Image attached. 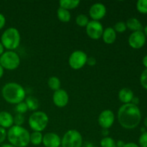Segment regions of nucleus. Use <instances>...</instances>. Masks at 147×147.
Here are the masks:
<instances>
[{"label": "nucleus", "mask_w": 147, "mask_h": 147, "mask_svg": "<svg viewBox=\"0 0 147 147\" xmlns=\"http://www.w3.org/2000/svg\"><path fill=\"white\" fill-rule=\"evenodd\" d=\"M3 75H4V68H3L1 66V65H0V78L2 77Z\"/></svg>", "instance_id": "obj_42"}, {"label": "nucleus", "mask_w": 147, "mask_h": 147, "mask_svg": "<svg viewBox=\"0 0 147 147\" xmlns=\"http://www.w3.org/2000/svg\"><path fill=\"white\" fill-rule=\"evenodd\" d=\"M143 32L144 33L145 36H146V37L147 38V25L146 26V27H144V30H143Z\"/></svg>", "instance_id": "obj_44"}, {"label": "nucleus", "mask_w": 147, "mask_h": 147, "mask_svg": "<svg viewBox=\"0 0 147 147\" xmlns=\"http://www.w3.org/2000/svg\"><path fill=\"white\" fill-rule=\"evenodd\" d=\"M83 147H98V146H95V145H93L92 143H90V142H86V143L84 144V146H83Z\"/></svg>", "instance_id": "obj_40"}, {"label": "nucleus", "mask_w": 147, "mask_h": 147, "mask_svg": "<svg viewBox=\"0 0 147 147\" xmlns=\"http://www.w3.org/2000/svg\"><path fill=\"white\" fill-rule=\"evenodd\" d=\"M43 135L42 134L41 132L34 131L30 134V142L34 146H38L42 143Z\"/></svg>", "instance_id": "obj_22"}, {"label": "nucleus", "mask_w": 147, "mask_h": 147, "mask_svg": "<svg viewBox=\"0 0 147 147\" xmlns=\"http://www.w3.org/2000/svg\"><path fill=\"white\" fill-rule=\"evenodd\" d=\"M89 19L88 17V16L85 15V14H79V15L77 16L76 19V22L79 27H86L88 25L89 22Z\"/></svg>", "instance_id": "obj_24"}, {"label": "nucleus", "mask_w": 147, "mask_h": 147, "mask_svg": "<svg viewBox=\"0 0 147 147\" xmlns=\"http://www.w3.org/2000/svg\"><path fill=\"white\" fill-rule=\"evenodd\" d=\"M113 28V30H115L116 32L123 33L126 31L127 27H126V23H125L124 22L121 21V22H116Z\"/></svg>", "instance_id": "obj_27"}, {"label": "nucleus", "mask_w": 147, "mask_h": 147, "mask_svg": "<svg viewBox=\"0 0 147 147\" xmlns=\"http://www.w3.org/2000/svg\"><path fill=\"white\" fill-rule=\"evenodd\" d=\"M139 146L140 147H147V131L143 132L139 136Z\"/></svg>", "instance_id": "obj_31"}, {"label": "nucleus", "mask_w": 147, "mask_h": 147, "mask_svg": "<svg viewBox=\"0 0 147 147\" xmlns=\"http://www.w3.org/2000/svg\"><path fill=\"white\" fill-rule=\"evenodd\" d=\"M102 135H103L104 137L108 136V135H109V130H108V129H103V131H102Z\"/></svg>", "instance_id": "obj_39"}, {"label": "nucleus", "mask_w": 147, "mask_h": 147, "mask_svg": "<svg viewBox=\"0 0 147 147\" xmlns=\"http://www.w3.org/2000/svg\"><path fill=\"white\" fill-rule=\"evenodd\" d=\"M131 103H132V104L137 106V105L139 103V98L138 97H135V96H134V97L133 98V99H132Z\"/></svg>", "instance_id": "obj_36"}, {"label": "nucleus", "mask_w": 147, "mask_h": 147, "mask_svg": "<svg viewBox=\"0 0 147 147\" xmlns=\"http://www.w3.org/2000/svg\"><path fill=\"white\" fill-rule=\"evenodd\" d=\"M125 145V143L121 140L118 141L117 142H116V147H123Z\"/></svg>", "instance_id": "obj_37"}, {"label": "nucleus", "mask_w": 147, "mask_h": 147, "mask_svg": "<svg viewBox=\"0 0 147 147\" xmlns=\"http://www.w3.org/2000/svg\"><path fill=\"white\" fill-rule=\"evenodd\" d=\"M25 103L27 104L28 110L32 111H37L39 106H40L38 100L36 98L31 96L25 98Z\"/></svg>", "instance_id": "obj_21"}, {"label": "nucleus", "mask_w": 147, "mask_h": 147, "mask_svg": "<svg viewBox=\"0 0 147 147\" xmlns=\"http://www.w3.org/2000/svg\"><path fill=\"white\" fill-rule=\"evenodd\" d=\"M14 124V117L7 111L0 112V127L4 129L11 128Z\"/></svg>", "instance_id": "obj_15"}, {"label": "nucleus", "mask_w": 147, "mask_h": 147, "mask_svg": "<svg viewBox=\"0 0 147 147\" xmlns=\"http://www.w3.org/2000/svg\"><path fill=\"white\" fill-rule=\"evenodd\" d=\"M146 37L143 31L134 32L130 34L128 40L129 46L134 49H141L144 46Z\"/></svg>", "instance_id": "obj_10"}, {"label": "nucleus", "mask_w": 147, "mask_h": 147, "mask_svg": "<svg viewBox=\"0 0 147 147\" xmlns=\"http://www.w3.org/2000/svg\"><path fill=\"white\" fill-rule=\"evenodd\" d=\"M102 38L106 44H113L116 40V32L113 27H107L103 30Z\"/></svg>", "instance_id": "obj_17"}, {"label": "nucleus", "mask_w": 147, "mask_h": 147, "mask_svg": "<svg viewBox=\"0 0 147 147\" xmlns=\"http://www.w3.org/2000/svg\"><path fill=\"white\" fill-rule=\"evenodd\" d=\"M24 116L22 114H20L17 113L14 118V123L15 126H22V125L24 123Z\"/></svg>", "instance_id": "obj_29"}, {"label": "nucleus", "mask_w": 147, "mask_h": 147, "mask_svg": "<svg viewBox=\"0 0 147 147\" xmlns=\"http://www.w3.org/2000/svg\"><path fill=\"white\" fill-rule=\"evenodd\" d=\"M136 9L141 14H147V0H139L136 2Z\"/></svg>", "instance_id": "obj_26"}, {"label": "nucleus", "mask_w": 147, "mask_h": 147, "mask_svg": "<svg viewBox=\"0 0 147 147\" xmlns=\"http://www.w3.org/2000/svg\"><path fill=\"white\" fill-rule=\"evenodd\" d=\"M4 46H3V45L1 44V42H0V56H1V55H2L3 53H4Z\"/></svg>", "instance_id": "obj_41"}, {"label": "nucleus", "mask_w": 147, "mask_h": 147, "mask_svg": "<svg viewBox=\"0 0 147 147\" xmlns=\"http://www.w3.org/2000/svg\"><path fill=\"white\" fill-rule=\"evenodd\" d=\"M7 132L5 129L2 127H0V144L3 143L7 139Z\"/></svg>", "instance_id": "obj_32"}, {"label": "nucleus", "mask_w": 147, "mask_h": 147, "mask_svg": "<svg viewBox=\"0 0 147 147\" xmlns=\"http://www.w3.org/2000/svg\"><path fill=\"white\" fill-rule=\"evenodd\" d=\"M134 97L133 91L128 88H123L119 92V99L124 104L130 103Z\"/></svg>", "instance_id": "obj_16"}, {"label": "nucleus", "mask_w": 147, "mask_h": 147, "mask_svg": "<svg viewBox=\"0 0 147 147\" xmlns=\"http://www.w3.org/2000/svg\"><path fill=\"white\" fill-rule=\"evenodd\" d=\"M144 126H145V127L147 128V117L145 118L144 121Z\"/></svg>", "instance_id": "obj_45"}, {"label": "nucleus", "mask_w": 147, "mask_h": 147, "mask_svg": "<svg viewBox=\"0 0 147 147\" xmlns=\"http://www.w3.org/2000/svg\"><path fill=\"white\" fill-rule=\"evenodd\" d=\"M62 147H82L83 137L80 132L75 129L69 130L61 139Z\"/></svg>", "instance_id": "obj_7"}, {"label": "nucleus", "mask_w": 147, "mask_h": 147, "mask_svg": "<svg viewBox=\"0 0 147 147\" xmlns=\"http://www.w3.org/2000/svg\"><path fill=\"white\" fill-rule=\"evenodd\" d=\"M60 7L66 10H70L76 9L80 4L79 0H60L59 1Z\"/></svg>", "instance_id": "obj_19"}, {"label": "nucleus", "mask_w": 147, "mask_h": 147, "mask_svg": "<svg viewBox=\"0 0 147 147\" xmlns=\"http://www.w3.org/2000/svg\"><path fill=\"white\" fill-rule=\"evenodd\" d=\"M126 27L133 32L137 31H143L144 30V27L141 22L138 19L134 18V17H131V18L129 19L126 21Z\"/></svg>", "instance_id": "obj_18"}, {"label": "nucleus", "mask_w": 147, "mask_h": 147, "mask_svg": "<svg viewBox=\"0 0 147 147\" xmlns=\"http://www.w3.org/2000/svg\"><path fill=\"white\" fill-rule=\"evenodd\" d=\"M86 33L92 40H98L102 37L103 32V27L99 21L91 20L86 26Z\"/></svg>", "instance_id": "obj_9"}, {"label": "nucleus", "mask_w": 147, "mask_h": 147, "mask_svg": "<svg viewBox=\"0 0 147 147\" xmlns=\"http://www.w3.org/2000/svg\"><path fill=\"white\" fill-rule=\"evenodd\" d=\"M142 63H143L144 66L146 68H147V55L144 57L143 60H142Z\"/></svg>", "instance_id": "obj_38"}, {"label": "nucleus", "mask_w": 147, "mask_h": 147, "mask_svg": "<svg viewBox=\"0 0 147 147\" xmlns=\"http://www.w3.org/2000/svg\"><path fill=\"white\" fill-rule=\"evenodd\" d=\"M88 56L85 52L82 50H76L71 53L68 59L70 67L73 70H80L84 67L87 62Z\"/></svg>", "instance_id": "obj_8"}, {"label": "nucleus", "mask_w": 147, "mask_h": 147, "mask_svg": "<svg viewBox=\"0 0 147 147\" xmlns=\"http://www.w3.org/2000/svg\"><path fill=\"white\" fill-rule=\"evenodd\" d=\"M4 100L11 104H18L25 99L26 92L21 85L11 82L4 85L1 90Z\"/></svg>", "instance_id": "obj_2"}, {"label": "nucleus", "mask_w": 147, "mask_h": 147, "mask_svg": "<svg viewBox=\"0 0 147 147\" xmlns=\"http://www.w3.org/2000/svg\"><path fill=\"white\" fill-rule=\"evenodd\" d=\"M140 83L142 87L147 90V68L145 69L141 75Z\"/></svg>", "instance_id": "obj_30"}, {"label": "nucleus", "mask_w": 147, "mask_h": 147, "mask_svg": "<svg viewBox=\"0 0 147 147\" xmlns=\"http://www.w3.org/2000/svg\"><path fill=\"white\" fill-rule=\"evenodd\" d=\"M53 100L57 107L63 108L66 106L69 101V96L67 92L63 89H59L54 92L53 96Z\"/></svg>", "instance_id": "obj_13"}, {"label": "nucleus", "mask_w": 147, "mask_h": 147, "mask_svg": "<svg viewBox=\"0 0 147 147\" xmlns=\"http://www.w3.org/2000/svg\"><path fill=\"white\" fill-rule=\"evenodd\" d=\"M49 88L51 90L56 91V90L60 89V86H61V82H60V79L55 76H53V77L50 78L47 82Z\"/></svg>", "instance_id": "obj_23"}, {"label": "nucleus", "mask_w": 147, "mask_h": 147, "mask_svg": "<svg viewBox=\"0 0 147 147\" xmlns=\"http://www.w3.org/2000/svg\"><path fill=\"white\" fill-rule=\"evenodd\" d=\"M57 16L58 20L64 23L69 22L70 19H71V14H70V11L68 10L61 8V7H59L58 9H57Z\"/></svg>", "instance_id": "obj_20"}, {"label": "nucleus", "mask_w": 147, "mask_h": 147, "mask_svg": "<svg viewBox=\"0 0 147 147\" xmlns=\"http://www.w3.org/2000/svg\"><path fill=\"white\" fill-rule=\"evenodd\" d=\"M1 147H15L14 146H13V145L10 144H4L1 145Z\"/></svg>", "instance_id": "obj_43"}, {"label": "nucleus", "mask_w": 147, "mask_h": 147, "mask_svg": "<svg viewBox=\"0 0 147 147\" xmlns=\"http://www.w3.org/2000/svg\"><path fill=\"white\" fill-rule=\"evenodd\" d=\"M106 14V7L102 3H95L90 7L89 15L94 21L102 20Z\"/></svg>", "instance_id": "obj_12"}, {"label": "nucleus", "mask_w": 147, "mask_h": 147, "mask_svg": "<svg viewBox=\"0 0 147 147\" xmlns=\"http://www.w3.org/2000/svg\"></svg>", "instance_id": "obj_46"}, {"label": "nucleus", "mask_w": 147, "mask_h": 147, "mask_svg": "<svg viewBox=\"0 0 147 147\" xmlns=\"http://www.w3.org/2000/svg\"><path fill=\"white\" fill-rule=\"evenodd\" d=\"M42 144L45 147H60L61 138L55 133H47L43 136Z\"/></svg>", "instance_id": "obj_14"}, {"label": "nucleus", "mask_w": 147, "mask_h": 147, "mask_svg": "<svg viewBox=\"0 0 147 147\" xmlns=\"http://www.w3.org/2000/svg\"><path fill=\"white\" fill-rule=\"evenodd\" d=\"M123 147H140L138 144L134 143V142H129V143L125 144Z\"/></svg>", "instance_id": "obj_35"}, {"label": "nucleus", "mask_w": 147, "mask_h": 147, "mask_svg": "<svg viewBox=\"0 0 147 147\" xmlns=\"http://www.w3.org/2000/svg\"><path fill=\"white\" fill-rule=\"evenodd\" d=\"M0 65L6 70H14L20 66V57L15 52L8 50L0 56Z\"/></svg>", "instance_id": "obj_6"}, {"label": "nucleus", "mask_w": 147, "mask_h": 147, "mask_svg": "<svg viewBox=\"0 0 147 147\" xmlns=\"http://www.w3.org/2000/svg\"><path fill=\"white\" fill-rule=\"evenodd\" d=\"M115 121V115L112 111L104 110L100 113L98 119V124L102 129H109L113 126Z\"/></svg>", "instance_id": "obj_11"}, {"label": "nucleus", "mask_w": 147, "mask_h": 147, "mask_svg": "<svg viewBox=\"0 0 147 147\" xmlns=\"http://www.w3.org/2000/svg\"><path fill=\"white\" fill-rule=\"evenodd\" d=\"M86 64H88L90 66H93L96 64V60L94 57H88L87 62H86Z\"/></svg>", "instance_id": "obj_33"}, {"label": "nucleus", "mask_w": 147, "mask_h": 147, "mask_svg": "<svg viewBox=\"0 0 147 147\" xmlns=\"http://www.w3.org/2000/svg\"><path fill=\"white\" fill-rule=\"evenodd\" d=\"M100 145L101 147H116V142L109 136L103 138L100 140Z\"/></svg>", "instance_id": "obj_25"}, {"label": "nucleus", "mask_w": 147, "mask_h": 147, "mask_svg": "<svg viewBox=\"0 0 147 147\" xmlns=\"http://www.w3.org/2000/svg\"><path fill=\"white\" fill-rule=\"evenodd\" d=\"M5 23H6L5 17H4L2 14L0 13V30H1V29L4 27Z\"/></svg>", "instance_id": "obj_34"}, {"label": "nucleus", "mask_w": 147, "mask_h": 147, "mask_svg": "<svg viewBox=\"0 0 147 147\" xmlns=\"http://www.w3.org/2000/svg\"><path fill=\"white\" fill-rule=\"evenodd\" d=\"M117 117L121 127L126 129H134L141 123L142 113L137 106L130 103L122 105L119 108Z\"/></svg>", "instance_id": "obj_1"}, {"label": "nucleus", "mask_w": 147, "mask_h": 147, "mask_svg": "<svg viewBox=\"0 0 147 147\" xmlns=\"http://www.w3.org/2000/svg\"><path fill=\"white\" fill-rule=\"evenodd\" d=\"M21 36L18 30L14 27H9L3 32L1 37V42L4 48L13 51L20 46Z\"/></svg>", "instance_id": "obj_4"}, {"label": "nucleus", "mask_w": 147, "mask_h": 147, "mask_svg": "<svg viewBox=\"0 0 147 147\" xmlns=\"http://www.w3.org/2000/svg\"><path fill=\"white\" fill-rule=\"evenodd\" d=\"M30 134L22 126H12L7 131V139L15 147H26L30 142Z\"/></svg>", "instance_id": "obj_3"}, {"label": "nucleus", "mask_w": 147, "mask_h": 147, "mask_svg": "<svg viewBox=\"0 0 147 147\" xmlns=\"http://www.w3.org/2000/svg\"><path fill=\"white\" fill-rule=\"evenodd\" d=\"M49 122L47 115L43 111H34L30 115L28 123L32 130L41 132L45 129Z\"/></svg>", "instance_id": "obj_5"}, {"label": "nucleus", "mask_w": 147, "mask_h": 147, "mask_svg": "<svg viewBox=\"0 0 147 147\" xmlns=\"http://www.w3.org/2000/svg\"><path fill=\"white\" fill-rule=\"evenodd\" d=\"M16 111L17 112V113H20V114H24L28 110V108H27V104L25 103V102L22 101L21 103L17 104L15 108Z\"/></svg>", "instance_id": "obj_28"}]
</instances>
